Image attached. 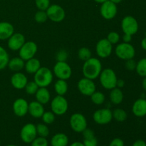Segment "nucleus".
Returning a JSON list of instances; mask_svg holds the SVG:
<instances>
[{
	"label": "nucleus",
	"instance_id": "473e14b6",
	"mask_svg": "<svg viewBox=\"0 0 146 146\" xmlns=\"http://www.w3.org/2000/svg\"><path fill=\"white\" fill-rule=\"evenodd\" d=\"M41 118L44 123L46 124V125H51L55 121L56 115L51 111H44Z\"/></svg>",
	"mask_w": 146,
	"mask_h": 146
},
{
	"label": "nucleus",
	"instance_id": "2eb2a0df",
	"mask_svg": "<svg viewBox=\"0 0 146 146\" xmlns=\"http://www.w3.org/2000/svg\"><path fill=\"white\" fill-rule=\"evenodd\" d=\"M100 13H101V17L105 19H113L116 17L117 13H118L117 4L111 2L109 0H107L106 1L101 4Z\"/></svg>",
	"mask_w": 146,
	"mask_h": 146
},
{
	"label": "nucleus",
	"instance_id": "a19ab883",
	"mask_svg": "<svg viewBox=\"0 0 146 146\" xmlns=\"http://www.w3.org/2000/svg\"><path fill=\"white\" fill-rule=\"evenodd\" d=\"M125 67L128 71H134L135 70L137 62L134 60V58H131L125 61Z\"/></svg>",
	"mask_w": 146,
	"mask_h": 146
},
{
	"label": "nucleus",
	"instance_id": "6e6552de",
	"mask_svg": "<svg viewBox=\"0 0 146 146\" xmlns=\"http://www.w3.org/2000/svg\"><path fill=\"white\" fill-rule=\"evenodd\" d=\"M70 127L76 133H82L87 128V120L81 113H74L69 119Z\"/></svg>",
	"mask_w": 146,
	"mask_h": 146
},
{
	"label": "nucleus",
	"instance_id": "a878e982",
	"mask_svg": "<svg viewBox=\"0 0 146 146\" xmlns=\"http://www.w3.org/2000/svg\"><path fill=\"white\" fill-rule=\"evenodd\" d=\"M68 145V137L63 133L55 134L51 139V146H67Z\"/></svg>",
	"mask_w": 146,
	"mask_h": 146
},
{
	"label": "nucleus",
	"instance_id": "7ed1b4c3",
	"mask_svg": "<svg viewBox=\"0 0 146 146\" xmlns=\"http://www.w3.org/2000/svg\"><path fill=\"white\" fill-rule=\"evenodd\" d=\"M98 78L101 85L105 89L111 90L116 87L118 77L112 68H107L102 70Z\"/></svg>",
	"mask_w": 146,
	"mask_h": 146
},
{
	"label": "nucleus",
	"instance_id": "72a5a7b5",
	"mask_svg": "<svg viewBox=\"0 0 146 146\" xmlns=\"http://www.w3.org/2000/svg\"><path fill=\"white\" fill-rule=\"evenodd\" d=\"M92 55L91 50L87 47H81L78 51V57L80 60L83 61H86L89 59Z\"/></svg>",
	"mask_w": 146,
	"mask_h": 146
},
{
	"label": "nucleus",
	"instance_id": "2f4dec72",
	"mask_svg": "<svg viewBox=\"0 0 146 146\" xmlns=\"http://www.w3.org/2000/svg\"><path fill=\"white\" fill-rule=\"evenodd\" d=\"M36 132L38 136L46 138L49 135V128H48V125L44 123H41L37 124L36 125Z\"/></svg>",
	"mask_w": 146,
	"mask_h": 146
},
{
	"label": "nucleus",
	"instance_id": "dca6fc26",
	"mask_svg": "<svg viewBox=\"0 0 146 146\" xmlns=\"http://www.w3.org/2000/svg\"><path fill=\"white\" fill-rule=\"evenodd\" d=\"M25 42V36L22 34L14 32L7 40V46L11 51H19Z\"/></svg>",
	"mask_w": 146,
	"mask_h": 146
},
{
	"label": "nucleus",
	"instance_id": "a211bd4d",
	"mask_svg": "<svg viewBox=\"0 0 146 146\" xmlns=\"http://www.w3.org/2000/svg\"><path fill=\"white\" fill-rule=\"evenodd\" d=\"M10 82L11 86L16 89H24L26 85L28 83V78L25 74L19 71V72H15L11 76Z\"/></svg>",
	"mask_w": 146,
	"mask_h": 146
},
{
	"label": "nucleus",
	"instance_id": "f257e3e1",
	"mask_svg": "<svg viewBox=\"0 0 146 146\" xmlns=\"http://www.w3.org/2000/svg\"><path fill=\"white\" fill-rule=\"evenodd\" d=\"M102 70L101 61L98 58L91 57L89 59L84 61L82 67V74L85 78L94 81L98 78Z\"/></svg>",
	"mask_w": 146,
	"mask_h": 146
},
{
	"label": "nucleus",
	"instance_id": "5701e85b",
	"mask_svg": "<svg viewBox=\"0 0 146 146\" xmlns=\"http://www.w3.org/2000/svg\"><path fill=\"white\" fill-rule=\"evenodd\" d=\"M41 67V62L35 57L26 61L24 64V69L29 74H34Z\"/></svg>",
	"mask_w": 146,
	"mask_h": 146
},
{
	"label": "nucleus",
	"instance_id": "58836bf2",
	"mask_svg": "<svg viewBox=\"0 0 146 146\" xmlns=\"http://www.w3.org/2000/svg\"><path fill=\"white\" fill-rule=\"evenodd\" d=\"M30 144L31 146H48V142L46 138L40 136H37Z\"/></svg>",
	"mask_w": 146,
	"mask_h": 146
},
{
	"label": "nucleus",
	"instance_id": "c9c22d12",
	"mask_svg": "<svg viewBox=\"0 0 146 146\" xmlns=\"http://www.w3.org/2000/svg\"><path fill=\"white\" fill-rule=\"evenodd\" d=\"M38 88H39L38 86L36 84L35 81H28L24 89H25L26 93L27 94H29V95H35L37 90L38 89Z\"/></svg>",
	"mask_w": 146,
	"mask_h": 146
},
{
	"label": "nucleus",
	"instance_id": "37998d69",
	"mask_svg": "<svg viewBox=\"0 0 146 146\" xmlns=\"http://www.w3.org/2000/svg\"><path fill=\"white\" fill-rule=\"evenodd\" d=\"M81 133L83 134V137H84V139H88V138H91L96 137L95 133L91 128H86L84 131H83Z\"/></svg>",
	"mask_w": 146,
	"mask_h": 146
},
{
	"label": "nucleus",
	"instance_id": "9d476101",
	"mask_svg": "<svg viewBox=\"0 0 146 146\" xmlns=\"http://www.w3.org/2000/svg\"><path fill=\"white\" fill-rule=\"evenodd\" d=\"M46 14L48 19L55 23H60L66 17L65 10L58 4H51L46 9Z\"/></svg>",
	"mask_w": 146,
	"mask_h": 146
},
{
	"label": "nucleus",
	"instance_id": "f03ea898",
	"mask_svg": "<svg viewBox=\"0 0 146 146\" xmlns=\"http://www.w3.org/2000/svg\"><path fill=\"white\" fill-rule=\"evenodd\" d=\"M34 75V81L38 87L47 88L50 84H51L54 79L53 71L46 66H41Z\"/></svg>",
	"mask_w": 146,
	"mask_h": 146
},
{
	"label": "nucleus",
	"instance_id": "f704fd0d",
	"mask_svg": "<svg viewBox=\"0 0 146 146\" xmlns=\"http://www.w3.org/2000/svg\"><path fill=\"white\" fill-rule=\"evenodd\" d=\"M48 19V16H47L46 11L38 10L36 12L35 15H34V20L38 24H44Z\"/></svg>",
	"mask_w": 146,
	"mask_h": 146
},
{
	"label": "nucleus",
	"instance_id": "603ef678",
	"mask_svg": "<svg viewBox=\"0 0 146 146\" xmlns=\"http://www.w3.org/2000/svg\"><path fill=\"white\" fill-rule=\"evenodd\" d=\"M109 1H111V2L114 3V4H120V3H121L123 0H109Z\"/></svg>",
	"mask_w": 146,
	"mask_h": 146
},
{
	"label": "nucleus",
	"instance_id": "c03bdc74",
	"mask_svg": "<svg viewBox=\"0 0 146 146\" xmlns=\"http://www.w3.org/2000/svg\"><path fill=\"white\" fill-rule=\"evenodd\" d=\"M108 146H125V144L121 138H115L111 141Z\"/></svg>",
	"mask_w": 146,
	"mask_h": 146
},
{
	"label": "nucleus",
	"instance_id": "f3484780",
	"mask_svg": "<svg viewBox=\"0 0 146 146\" xmlns=\"http://www.w3.org/2000/svg\"><path fill=\"white\" fill-rule=\"evenodd\" d=\"M29 103L26 99L19 98L14 101L12 105V110L14 115L18 117H24L28 113Z\"/></svg>",
	"mask_w": 146,
	"mask_h": 146
},
{
	"label": "nucleus",
	"instance_id": "c756f323",
	"mask_svg": "<svg viewBox=\"0 0 146 146\" xmlns=\"http://www.w3.org/2000/svg\"><path fill=\"white\" fill-rule=\"evenodd\" d=\"M90 97H91V100L93 104L97 106L102 105L106 101L105 95H104V93L101 92V91H96L95 92L91 94Z\"/></svg>",
	"mask_w": 146,
	"mask_h": 146
},
{
	"label": "nucleus",
	"instance_id": "39448f33",
	"mask_svg": "<svg viewBox=\"0 0 146 146\" xmlns=\"http://www.w3.org/2000/svg\"><path fill=\"white\" fill-rule=\"evenodd\" d=\"M53 74L58 79L67 81L72 76V68L66 61H57L53 68Z\"/></svg>",
	"mask_w": 146,
	"mask_h": 146
},
{
	"label": "nucleus",
	"instance_id": "c85d7f7f",
	"mask_svg": "<svg viewBox=\"0 0 146 146\" xmlns=\"http://www.w3.org/2000/svg\"><path fill=\"white\" fill-rule=\"evenodd\" d=\"M113 118L118 122H124L128 118V114L122 108H115L112 111Z\"/></svg>",
	"mask_w": 146,
	"mask_h": 146
},
{
	"label": "nucleus",
	"instance_id": "8fccbe9b",
	"mask_svg": "<svg viewBox=\"0 0 146 146\" xmlns=\"http://www.w3.org/2000/svg\"><path fill=\"white\" fill-rule=\"evenodd\" d=\"M69 146H85L83 143V142H78V141H76V142L72 143Z\"/></svg>",
	"mask_w": 146,
	"mask_h": 146
},
{
	"label": "nucleus",
	"instance_id": "7c9ffc66",
	"mask_svg": "<svg viewBox=\"0 0 146 146\" xmlns=\"http://www.w3.org/2000/svg\"><path fill=\"white\" fill-rule=\"evenodd\" d=\"M135 71L141 77H146V58H143L137 62Z\"/></svg>",
	"mask_w": 146,
	"mask_h": 146
},
{
	"label": "nucleus",
	"instance_id": "423d86ee",
	"mask_svg": "<svg viewBox=\"0 0 146 146\" xmlns=\"http://www.w3.org/2000/svg\"><path fill=\"white\" fill-rule=\"evenodd\" d=\"M51 111L56 115H63L68 109V103L64 96H56L51 101Z\"/></svg>",
	"mask_w": 146,
	"mask_h": 146
},
{
	"label": "nucleus",
	"instance_id": "412c9836",
	"mask_svg": "<svg viewBox=\"0 0 146 146\" xmlns=\"http://www.w3.org/2000/svg\"><path fill=\"white\" fill-rule=\"evenodd\" d=\"M14 33V27L8 21H0V41H5Z\"/></svg>",
	"mask_w": 146,
	"mask_h": 146
},
{
	"label": "nucleus",
	"instance_id": "49530a36",
	"mask_svg": "<svg viewBox=\"0 0 146 146\" xmlns=\"http://www.w3.org/2000/svg\"><path fill=\"white\" fill-rule=\"evenodd\" d=\"M132 146H146V143L143 140H137L133 143Z\"/></svg>",
	"mask_w": 146,
	"mask_h": 146
},
{
	"label": "nucleus",
	"instance_id": "a18cd8bd",
	"mask_svg": "<svg viewBox=\"0 0 146 146\" xmlns=\"http://www.w3.org/2000/svg\"><path fill=\"white\" fill-rule=\"evenodd\" d=\"M132 36H133L130 35V34H124L123 36L122 37L123 42L124 43H131L132 41Z\"/></svg>",
	"mask_w": 146,
	"mask_h": 146
},
{
	"label": "nucleus",
	"instance_id": "864d4df0",
	"mask_svg": "<svg viewBox=\"0 0 146 146\" xmlns=\"http://www.w3.org/2000/svg\"><path fill=\"white\" fill-rule=\"evenodd\" d=\"M94 1H96V3H98V4H102V3L105 2V1H106L107 0H94Z\"/></svg>",
	"mask_w": 146,
	"mask_h": 146
},
{
	"label": "nucleus",
	"instance_id": "f8f14e48",
	"mask_svg": "<svg viewBox=\"0 0 146 146\" xmlns=\"http://www.w3.org/2000/svg\"><path fill=\"white\" fill-rule=\"evenodd\" d=\"M37 136L38 135H37L36 128L34 124L29 123L25 124L21 128L20 131V138L21 141L25 143L30 144Z\"/></svg>",
	"mask_w": 146,
	"mask_h": 146
},
{
	"label": "nucleus",
	"instance_id": "0eeeda50",
	"mask_svg": "<svg viewBox=\"0 0 146 146\" xmlns=\"http://www.w3.org/2000/svg\"><path fill=\"white\" fill-rule=\"evenodd\" d=\"M121 27L124 34H130L131 36L137 34L139 29V24L138 21L135 17L131 15L125 16L123 18Z\"/></svg>",
	"mask_w": 146,
	"mask_h": 146
},
{
	"label": "nucleus",
	"instance_id": "393cba45",
	"mask_svg": "<svg viewBox=\"0 0 146 146\" xmlns=\"http://www.w3.org/2000/svg\"><path fill=\"white\" fill-rule=\"evenodd\" d=\"M110 101L114 105H119L123 102L124 98L123 93L121 88H118L117 87L113 88L111 90V92L109 94Z\"/></svg>",
	"mask_w": 146,
	"mask_h": 146
},
{
	"label": "nucleus",
	"instance_id": "4468645a",
	"mask_svg": "<svg viewBox=\"0 0 146 146\" xmlns=\"http://www.w3.org/2000/svg\"><path fill=\"white\" fill-rule=\"evenodd\" d=\"M77 88L79 92L85 96H91V94L96 91V86L94 80L84 77L78 81Z\"/></svg>",
	"mask_w": 146,
	"mask_h": 146
},
{
	"label": "nucleus",
	"instance_id": "ddd939ff",
	"mask_svg": "<svg viewBox=\"0 0 146 146\" xmlns=\"http://www.w3.org/2000/svg\"><path fill=\"white\" fill-rule=\"evenodd\" d=\"M96 52L99 58H108L113 52V45L107 40L106 38H101L96 45Z\"/></svg>",
	"mask_w": 146,
	"mask_h": 146
},
{
	"label": "nucleus",
	"instance_id": "9b49d317",
	"mask_svg": "<svg viewBox=\"0 0 146 146\" xmlns=\"http://www.w3.org/2000/svg\"><path fill=\"white\" fill-rule=\"evenodd\" d=\"M93 119L98 125H107L113 120L112 111L109 108H100L93 114Z\"/></svg>",
	"mask_w": 146,
	"mask_h": 146
},
{
	"label": "nucleus",
	"instance_id": "bb28decb",
	"mask_svg": "<svg viewBox=\"0 0 146 146\" xmlns=\"http://www.w3.org/2000/svg\"><path fill=\"white\" fill-rule=\"evenodd\" d=\"M68 86L66 80L58 79L54 84V91L58 96H64L68 91Z\"/></svg>",
	"mask_w": 146,
	"mask_h": 146
},
{
	"label": "nucleus",
	"instance_id": "b1692460",
	"mask_svg": "<svg viewBox=\"0 0 146 146\" xmlns=\"http://www.w3.org/2000/svg\"><path fill=\"white\" fill-rule=\"evenodd\" d=\"M24 64H25V61H24L19 56L14 57V58L9 59L7 67L11 71H14V72H19L24 69Z\"/></svg>",
	"mask_w": 146,
	"mask_h": 146
},
{
	"label": "nucleus",
	"instance_id": "79ce46f5",
	"mask_svg": "<svg viewBox=\"0 0 146 146\" xmlns=\"http://www.w3.org/2000/svg\"><path fill=\"white\" fill-rule=\"evenodd\" d=\"M83 143L85 146H98V140L96 137L88 139H84Z\"/></svg>",
	"mask_w": 146,
	"mask_h": 146
},
{
	"label": "nucleus",
	"instance_id": "de8ad7c7",
	"mask_svg": "<svg viewBox=\"0 0 146 146\" xmlns=\"http://www.w3.org/2000/svg\"><path fill=\"white\" fill-rule=\"evenodd\" d=\"M124 86H125V81H124V80L123 79H121V78H119L118 80H117V83H116V87L118 88H123Z\"/></svg>",
	"mask_w": 146,
	"mask_h": 146
},
{
	"label": "nucleus",
	"instance_id": "cd10ccee",
	"mask_svg": "<svg viewBox=\"0 0 146 146\" xmlns=\"http://www.w3.org/2000/svg\"><path fill=\"white\" fill-rule=\"evenodd\" d=\"M9 59V55L7 50L0 46V71L7 68Z\"/></svg>",
	"mask_w": 146,
	"mask_h": 146
},
{
	"label": "nucleus",
	"instance_id": "5fc2aeb1",
	"mask_svg": "<svg viewBox=\"0 0 146 146\" xmlns=\"http://www.w3.org/2000/svg\"><path fill=\"white\" fill-rule=\"evenodd\" d=\"M7 146H17V145H13V144H11V145H7Z\"/></svg>",
	"mask_w": 146,
	"mask_h": 146
},
{
	"label": "nucleus",
	"instance_id": "e433bc0d",
	"mask_svg": "<svg viewBox=\"0 0 146 146\" xmlns=\"http://www.w3.org/2000/svg\"><path fill=\"white\" fill-rule=\"evenodd\" d=\"M106 38L112 45H113V44H117L119 42L121 37H120L119 34L116 31H111L108 33Z\"/></svg>",
	"mask_w": 146,
	"mask_h": 146
},
{
	"label": "nucleus",
	"instance_id": "4c0bfd02",
	"mask_svg": "<svg viewBox=\"0 0 146 146\" xmlns=\"http://www.w3.org/2000/svg\"><path fill=\"white\" fill-rule=\"evenodd\" d=\"M36 8L41 11H46L47 9L51 5L50 0H35Z\"/></svg>",
	"mask_w": 146,
	"mask_h": 146
},
{
	"label": "nucleus",
	"instance_id": "4be33fe9",
	"mask_svg": "<svg viewBox=\"0 0 146 146\" xmlns=\"http://www.w3.org/2000/svg\"><path fill=\"white\" fill-rule=\"evenodd\" d=\"M36 101L43 105H46L50 102L51 94L49 91L46 87H39L35 94Z\"/></svg>",
	"mask_w": 146,
	"mask_h": 146
},
{
	"label": "nucleus",
	"instance_id": "20e7f679",
	"mask_svg": "<svg viewBox=\"0 0 146 146\" xmlns=\"http://www.w3.org/2000/svg\"><path fill=\"white\" fill-rule=\"evenodd\" d=\"M115 54L118 58L123 61L134 58L135 56V48L131 43H120L115 48Z\"/></svg>",
	"mask_w": 146,
	"mask_h": 146
},
{
	"label": "nucleus",
	"instance_id": "3c124183",
	"mask_svg": "<svg viewBox=\"0 0 146 146\" xmlns=\"http://www.w3.org/2000/svg\"><path fill=\"white\" fill-rule=\"evenodd\" d=\"M142 87L144 91L146 92V77H144L142 81Z\"/></svg>",
	"mask_w": 146,
	"mask_h": 146
},
{
	"label": "nucleus",
	"instance_id": "6ab92c4d",
	"mask_svg": "<svg viewBox=\"0 0 146 146\" xmlns=\"http://www.w3.org/2000/svg\"><path fill=\"white\" fill-rule=\"evenodd\" d=\"M132 113L135 116L142 118L146 115V99L141 98L137 99L132 106Z\"/></svg>",
	"mask_w": 146,
	"mask_h": 146
},
{
	"label": "nucleus",
	"instance_id": "aec40b11",
	"mask_svg": "<svg viewBox=\"0 0 146 146\" xmlns=\"http://www.w3.org/2000/svg\"><path fill=\"white\" fill-rule=\"evenodd\" d=\"M45 111L44 105L36 101H31L29 104L28 113L34 118H40Z\"/></svg>",
	"mask_w": 146,
	"mask_h": 146
},
{
	"label": "nucleus",
	"instance_id": "09e8293b",
	"mask_svg": "<svg viewBox=\"0 0 146 146\" xmlns=\"http://www.w3.org/2000/svg\"><path fill=\"white\" fill-rule=\"evenodd\" d=\"M141 45L143 49L146 51V36L144 37V38L142 39V41H141Z\"/></svg>",
	"mask_w": 146,
	"mask_h": 146
},
{
	"label": "nucleus",
	"instance_id": "1a4fd4ad",
	"mask_svg": "<svg viewBox=\"0 0 146 146\" xmlns=\"http://www.w3.org/2000/svg\"><path fill=\"white\" fill-rule=\"evenodd\" d=\"M38 51V46L34 41H26L24 45L19 50V56L24 61L32 58L35 56Z\"/></svg>",
	"mask_w": 146,
	"mask_h": 146
},
{
	"label": "nucleus",
	"instance_id": "ea45409f",
	"mask_svg": "<svg viewBox=\"0 0 146 146\" xmlns=\"http://www.w3.org/2000/svg\"><path fill=\"white\" fill-rule=\"evenodd\" d=\"M68 57V54L65 49H61L57 52L56 58L57 61H66Z\"/></svg>",
	"mask_w": 146,
	"mask_h": 146
}]
</instances>
